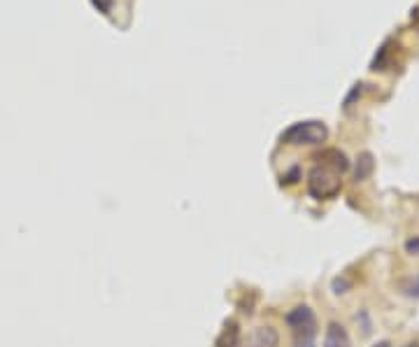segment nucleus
I'll return each instance as SVG.
<instances>
[{"label": "nucleus", "instance_id": "20e7f679", "mask_svg": "<svg viewBox=\"0 0 419 347\" xmlns=\"http://www.w3.org/2000/svg\"><path fill=\"white\" fill-rule=\"evenodd\" d=\"M245 347H280V334L272 326H259L247 336Z\"/></svg>", "mask_w": 419, "mask_h": 347}, {"label": "nucleus", "instance_id": "39448f33", "mask_svg": "<svg viewBox=\"0 0 419 347\" xmlns=\"http://www.w3.org/2000/svg\"><path fill=\"white\" fill-rule=\"evenodd\" d=\"M324 347H352L348 329L343 324H338V322H331L324 334Z\"/></svg>", "mask_w": 419, "mask_h": 347}, {"label": "nucleus", "instance_id": "f03ea898", "mask_svg": "<svg viewBox=\"0 0 419 347\" xmlns=\"http://www.w3.org/2000/svg\"><path fill=\"white\" fill-rule=\"evenodd\" d=\"M328 138V128L324 122L310 119V122H296L282 133V142L301 147V144H321Z\"/></svg>", "mask_w": 419, "mask_h": 347}, {"label": "nucleus", "instance_id": "2eb2a0df", "mask_svg": "<svg viewBox=\"0 0 419 347\" xmlns=\"http://www.w3.org/2000/svg\"><path fill=\"white\" fill-rule=\"evenodd\" d=\"M406 347H419V343H408Z\"/></svg>", "mask_w": 419, "mask_h": 347}, {"label": "nucleus", "instance_id": "423d86ee", "mask_svg": "<svg viewBox=\"0 0 419 347\" xmlns=\"http://www.w3.org/2000/svg\"><path fill=\"white\" fill-rule=\"evenodd\" d=\"M317 159L321 161V164H326V166L335 168V171L340 173V175L350 168V161H348V157H345L340 149H324Z\"/></svg>", "mask_w": 419, "mask_h": 347}, {"label": "nucleus", "instance_id": "0eeeda50", "mask_svg": "<svg viewBox=\"0 0 419 347\" xmlns=\"http://www.w3.org/2000/svg\"><path fill=\"white\" fill-rule=\"evenodd\" d=\"M240 343V329L236 322H229L226 329L222 331V336L217 338V347H238Z\"/></svg>", "mask_w": 419, "mask_h": 347}, {"label": "nucleus", "instance_id": "4468645a", "mask_svg": "<svg viewBox=\"0 0 419 347\" xmlns=\"http://www.w3.org/2000/svg\"><path fill=\"white\" fill-rule=\"evenodd\" d=\"M373 347H391V343H389V341H380V343L373 345Z\"/></svg>", "mask_w": 419, "mask_h": 347}, {"label": "nucleus", "instance_id": "ddd939ff", "mask_svg": "<svg viewBox=\"0 0 419 347\" xmlns=\"http://www.w3.org/2000/svg\"><path fill=\"white\" fill-rule=\"evenodd\" d=\"M413 23L419 28V10H415V12H413Z\"/></svg>", "mask_w": 419, "mask_h": 347}, {"label": "nucleus", "instance_id": "7ed1b4c3", "mask_svg": "<svg viewBox=\"0 0 419 347\" xmlns=\"http://www.w3.org/2000/svg\"><path fill=\"white\" fill-rule=\"evenodd\" d=\"M285 322L294 338L317 336V314H314L310 305H296V308L287 312Z\"/></svg>", "mask_w": 419, "mask_h": 347}, {"label": "nucleus", "instance_id": "6e6552de", "mask_svg": "<svg viewBox=\"0 0 419 347\" xmlns=\"http://www.w3.org/2000/svg\"><path fill=\"white\" fill-rule=\"evenodd\" d=\"M373 173V157L364 152L359 159H357V168H354V177H357V182L366 180V177Z\"/></svg>", "mask_w": 419, "mask_h": 347}, {"label": "nucleus", "instance_id": "9b49d317", "mask_svg": "<svg viewBox=\"0 0 419 347\" xmlns=\"http://www.w3.org/2000/svg\"><path fill=\"white\" fill-rule=\"evenodd\" d=\"M294 347H314V336L294 338Z\"/></svg>", "mask_w": 419, "mask_h": 347}, {"label": "nucleus", "instance_id": "1a4fd4ad", "mask_svg": "<svg viewBox=\"0 0 419 347\" xmlns=\"http://www.w3.org/2000/svg\"><path fill=\"white\" fill-rule=\"evenodd\" d=\"M401 289H403V294H406V296L419 298V275L417 278H410L406 282H401Z\"/></svg>", "mask_w": 419, "mask_h": 347}, {"label": "nucleus", "instance_id": "f257e3e1", "mask_svg": "<svg viewBox=\"0 0 419 347\" xmlns=\"http://www.w3.org/2000/svg\"><path fill=\"white\" fill-rule=\"evenodd\" d=\"M340 187H343L340 173L331 166L321 164V161L312 168L310 175H308V191H310V196L317 198V200L333 198L335 193L340 191Z\"/></svg>", "mask_w": 419, "mask_h": 347}, {"label": "nucleus", "instance_id": "f8f14e48", "mask_svg": "<svg viewBox=\"0 0 419 347\" xmlns=\"http://www.w3.org/2000/svg\"><path fill=\"white\" fill-rule=\"evenodd\" d=\"M406 249H408V254H419V238L406 240Z\"/></svg>", "mask_w": 419, "mask_h": 347}, {"label": "nucleus", "instance_id": "9d476101", "mask_svg": "<svg viewBox=\"0 0 419 347\" xmlns=\"http://www.w3.org/2000/svg\"><path fill=\"white\" fill-rule=\"evenodd\" d=\"M93 7L103 14H110L112 12V5H115V0H91Z\"/></svg>", "mask_w": 419, "mask_h": 347}]
</instances>
